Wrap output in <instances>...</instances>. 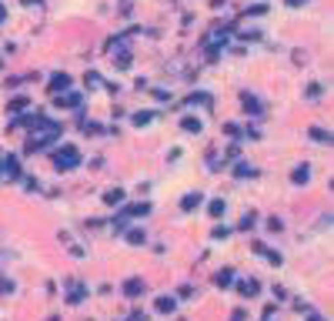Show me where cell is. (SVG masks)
<instances>
[{
  "mask_svg": "<svg viewBox=\"0 0 334 321\" xmlns=\"http://www.w3.org/2000/svg\"><path fill=\"white\" fill-rule=\"evenodd\" d=\"M20 3H24V7H40L44 0H20Z\"/></svg>",
  "mask_w": 334,
  "mask_h": 321,
  "instance_id": "cell-24",
  "label": "cell"
},
{
  "mask_svg": "<svg viewBox=\"0 0 334 321\" xmlns=\"http://www.w3.org/2000/svg\"><path fill=\"white\" fill-rule=\"evenodd\" d=\"M34 127L37 131H30V141H27V151H44L54 137H60V124L54 121H47L44 114H37V121H34Z\"/></svg>",
  "mask_w": 334,
  "mask_h": 321,
  "instance_id": "cell-1",
  "label": "cell"
},
{
  "mask_svg": "<svg viewBox=\"0 0 334 321\" xmlns=\"http://www.w3.org/2000/svg\"><path fill=\"white\" fill-rule=\"evenodd\" d=\"M231 281H234V271H231V268H224V271L214 274V284H217V288H227Z\"/></svg>",
  "mask_w": 334,
  "mask_h": 321,
  "instance_id": "cell-10",
  "label": "cell"
},
{
  "mask_svg": "<svg viewBox=\"0 0 334 321\" xmlns=\"http://www.w3.org/2000/svg\"><path fill=\"white\" fill-rule=\"evenodd\" d=\"M308 321H324V318H321V315H311V318H308Z\"/></svg>",
  "mask_w": 334,
  "mask_h": 321,
  "instance_id": "cell-26",
  "label": "cell"
},
{
  "mask_svg": "<svg viewBox=\"0 0 334 321\" xmlns=\"http://www.w3.org/2000/svg\"><path fill=\"white\" fill-rule=\"evenodd\" d=\"M211 214L221 218V214H224V201H211Z\"/></svg>",
  "mask_w": 334,
  "mask_h": 321,
  "instance_id": "cell-21",
  "label": "cell"
},
{
  "mask_svg": "<svg viewBox=\"0 0 334 321\" xmlns=\"http://www.w3.org/2000/svg\"><path fill=\"white\" fill-rule=\"evenodd\" d=\"M104 201H107V204H120V201H124V191H120V188L107 191V194H104Z\"/></svg>",
  "mask_w": 334,
  "mask_h": 321,
  "instance_id": "cell-16",
  "label": "cell"
},
{
  "mask_svg": "<svg viewBox=\"0 0 334 321\" xmlns=\"http://www.w3.org/2000/svg\"><path fill=\"white\" fill-rule=\"evenodd\" d=\"M181 127H184V131H201V121H197V117H184V121H181Z\"/></svg>",
  "mask_w": 334,
  "mask_h": 321,
  "instance_id": "cell-18",
  "label": "cell"
},
{
  "mask_svg": "<svg viewBox=\"0 0 334 321\" xmlns=\"http://www.w3.org/2000/svg\"><path fill=\"white\" fill-rule=\"evenodd\" d=\"M67 301H71V304H80V301H84V288H80V284H74V288H71Z\"/></svg>",
  "mask_w": 334,
  "mask_h": 321,
  "instance_id": "cell-17",
  "label": "cell"
},
{
  "mask_svg": "<svg viewBox=\"0 0 334 321\" xmlns=\"http://www.w3.org/2000/svg\"><path fill=\"white\" fill-rule=\"evenodd\" d=\"M287 7H301V3H308V0H284Z\"/></svg>",
  "mask_w": 334,
  "mask_h": 321,
  "instance_id": "cell-25",
  "label": "cell"
},
{
  "mask_svg": "<svg viewBox=\"0 0 334 321\" xmlns=\"http://www.w3.org/2000/svg\"><path fill=\"white\" fill-rule=\"evenodd\" d=\"M291 181H294V184H308V181H311V168H308V164H301V168H294V174H291Z\"/></svg>",
  "mask_w": 334,
  "mask_h": 321,
  "instance_id": "cell-8",
  "label": "cell"
},
{
  "mask_svg": "<svg viewBox=\"0 0 334 321\" xmlns=\"http://www.w3.org/2000/svg\"><path fill=\"white\" fill-rule=\"evenodd\" d=\"M0 174H3V177H20L17 157H3V161H0Z\"/></svg>",
  "mask_w": 334,
  "mask_h": 321,
  "instance_id": "cell-4",
  "label": "cell"
},
{
  "mask_svg": "<svg viewBox=\"0 0 334 321\" xmlns=\"http://www.w3.org/2000/svg\"><path fill=\"white\" fill-rule=\"evenodd\" d=\"M144 291H147V284L141 281V278H127V281H124V295H127V298H141Z\"/></svg>",
  "mask_w": 334,
  "mask_h": 321,
  "instance_id": "cell-3",
  "label": "cell"
},
{
  "mask_svg": "<svg viewBox=\"0 0 334 321\" xmlns=\"http://www.w3.org/2000/svg\"><path fill=\"white\" fill-rule=\"evenodd\" d=\"M3 17H7V7H0V20H3Z\"/></svg>",
  "mask_w": 334,
  "mask_h": 321,
  "instance_id": "cell-27",
  "label": "cell"
},
{
  "mask_svg": "<svg viewBox=\"0 0 334 321\" xmlns=\"http://www.w3.org/2000/svg\"><path fill=\"white\" fill-rule=\"evenodd\" d=\"M67 87H71V74H54L50 77V91H54V94L67 91Z\"/></svg>",
  "mask_w": 334,
  "mask_h": 321,
  "instance_id": "cell-7",
  "label": "cell"
},
{
  "mask_svg": "<svg viewBox=\"0 0 334 321\" xmlns=\"http://www.w3.org/2000/svg\"><path fill=\"white\" fill-rule=\"evenodd\" d=\"M244 107H247V111H251V117H261V104H258V97L244 94Z\"/></svg>",
  "mask_w": 334,
  "mask_h": 321,
  "instance_id": "cell-12",
  "label": "cell"
},
{
  "mask_svg": "<svg viewBox=\"0 0 334 321\" xmlns=\"http://www.w3.org/2000/svg\"><path fill=\"white\" fill-rule=\"evenodd\" d=\"M134 124H137V127H144V124H150V111H141V114H134Z\"/></svg>",
  "mask_w": 334,
  "mask_h": 321,
  "instance_id": "cell-20",
  "label": "cell"
},
{
  "mask_svg": "<svg viewBox=\"0 0 334 321\" xmlns=\"http://www.w3.org/2000/svg\"><path fill=\"white\" fill-rule=\"evenodd\" d=\"M241 227L247 231V227H254V214H244V221H241Z\"/></svg>",
  "mask_w": 334,
  "mask_h": 321,
  "instance_id": "cell-23",
  "label": "cell"
},
{
  "mask_svg": "<svg viewBox=\"0 0 334 321\" xmlns=\"http://www.w3.org/2000/svg\"><path fill=\"white\" fill-rule=\"evenodd\" d=\"M54 164H57V171H74L77 164H80V151H77L74 144H64V148L54 154Z\"/></svg>",
  "mask_w": 334,
  "mask_h": 321,
  "instance_id": "cell-2",
  "label": "cell"
},
{
  "mask_svg": "<svg viewBox=\"0 0 334 321\" xmlns=\"http://www.w3.org/2000/svg\"><path fill=\"white\" fill-rule=\"evenodd\" d=\"M238 291H241L244 298H254V295H258V281H241V284H238Z\"/></svg>",
  "mask_w": 334,
  "mask_h": 321,
  "instance_id": "cell-13",
  "label": "cell"
},
{
  "mask_svg": "<svg viewBox=\"0 0 334 321\" xmlns=\"http://www.w3.org/2000/svg\"><path fill=\"white\" fill-rule=\"evenodd\" d=\"M80 104V94L77 91H60L57 94V107H77Z\"/></svg>",
  "mask_w": 334,
  "mask_h": 321,
  "instance_id": "cell-5",
  "label": "cell"
},
{
  "mask_svg": "<svg viewBox=\"0 0 334 321\" xmlns=\"http://www.w3.org/2000/svg\"><path fill=\"white\" fill-rule=\"evenodd\" d=\"M254 174H258V171L251 168V164H244V161L238 164V168H234V177H254Z\"/></svg>",
  "mask_w": 334,
  "mask_h": 321,
  "instance_id": "cell-15",
  "label": "cell"
},
{
  "mask_svg": "<svg viewBox=\"0 0 334 321\" xmlns=\"http://www.w3.org/2000/svg\"><path fill=\"white\" fill-rule=\"evenodd\" d=\"M311 137L317 144H331V131H321V127H311Z\"/></svg>",
  "mask_w": 334,
  "mask_h": 321,
  "instance_id": "cell-14",
  "label": "cell"
},
{
  "mask_svg": "<svg viewBox=\"0 0 334 321\" xmlns=\"http://www.w3.org/2000/svg\"><path fill=\"white\" fill-rule=\"evenodd\" d=\"M27 107V97H17V100H10V111H24Z\"/></svg>",
  "mask_w": 334,
  "mask_h": 321,
  "instance_id": "cell-22",
  "label": "cell"
},
{
  "mask_svg": "<svg viewBox=\"0 0 334 321\" xmlns=\"http://www.w3.org/2000/svg\"><path fill=\"white\" fill-rule=\"evenodd\" d=\"M127 241H130V245H144V241H147V234H144V231H130Z\"/></svg>",
  "mask_w": 334,
  "mask_h": 321,
  "instance_id": "cell-19",
  "label": "cell"
},
{
  "mask_svg": "<svg viewBox=\"0 0 334 321\" xmlns=\"http://www.w3.org/2000/svg\"><path fill=\"white\" fill-rule=\"evenodd\" d=\"M114 60H117V67H120V71H127V67H130V54L124 50V44H120V40H117V57H114Z\"/></svg>",
  "mask_w": 334,
  "mask_h": 321,
  "instance_id": "cell-9",
  "label": "cell"
},
{
  "mask_svg": "<svg viewBox=\"0 0 334 321\" xmlns=\"http://www.w3.org/2000/svg\"><path fill=\"white\" fill-rule=\"evenodd\" d=\"M201 204H204V194H201V191H194V194H184V198H181V208H184V211H194V208H201Z\"/></svg>",
  "mask_w": 334,
  "mask_h": 321,
  "instance_id": "cell-6",
  "label": "cell"
},
{
  "mask_svg": "<svg viewBox=\"0 0 334 321\" xmlns=\"http://www.w3.org/2000/svg\"><path fill=\"white\" fill-rule=\"evenodd\" d=\"M174 308H177V301H174V298H157V311H161V315H170V311H174Z\"/></svg>",
  "mask_w": 334,
  "mask_h": 321,
  "instance_id": "cell-11",
  "label": "cell"
}]
</instances>
